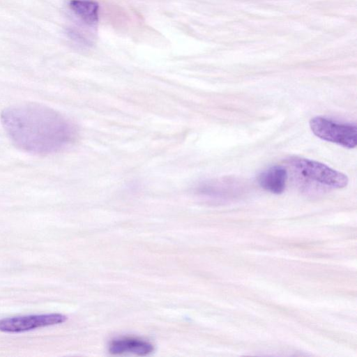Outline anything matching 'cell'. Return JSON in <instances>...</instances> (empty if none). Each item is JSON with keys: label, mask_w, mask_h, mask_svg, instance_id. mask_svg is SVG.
I'll list each match as a JSON object with an SVG mask.
<instances>
[{"label": "cell", "mask_w": 357, "mask_h": 357, "mask_svg": "<svg viewBox=\"0 0 357 357\" xmlns=\"http://www.w3.org/2000/svg\"><path fill=\"white\" fill-rule=\"evenodd\" d=\"M1 123L11 142L19 149L37 155L59 152L77 137L76 126L57 110L38 102L7 107Z\"/></svg>", "instance_id": "6da1fadb"}, {"label": "cell", "mask_w": 357, "mask_h": 357, "mask_svg": "<svg viewBox=\"0 0 357 357\" xmlns=\"http://www.w3.org/2000/svg\"><path fill=\"white\" fill-rule=\"evenodd\" d=\"M154 350L149 342L136 337H123L111 342L109 352L114 355L133 354L137 356H146Z\"/></svg>", "instance_id": "5b68a950"}, {"label": "cell", "mask_w": 357, "mask_h": 357, "mask_svg": "<svg viewBox=\"0 0 357 357\" xmlns=\"http://www.w3.org/2000/svg\"><path fill=\"white\" fill-rule=\"evenodd\" d=\"M310 128L317 137L323 140L348 149L356 146V124L340 123L322 116H315L310 119Z\"/></svg>", "instance_id": "7a4b0ae2"}, {"label": "cell", "mask_w": 357, "mask_h": 357, "mask_svg": "<svg viewBox=\"0 0 357 357\" xmlns=\"http://www.w3.org/2000/svg\"><path fill=\"white\" fill-rule=\"evenodd\" d=\"M287 172L282 166H273L262 172L257 178L259 185L273 194L284 192L287 181Z\"/></svg>", "instance_id": "8992f818"}, {"label": "cell", "mask_w": 357, "mask_h": 357, "mask_svg": "<svg viewBox=\"0 0 357 357\" xmlns=\"http://www.w3.org/2000/svg\"><path fill=\"white\" fill-rule=\"evenodd\" d=\"M66 320V316L59 313L7 317L0 319V331L22 333L38 328L60 324Z\"/></svg>", "instance_id": "277c9868"}, {"label": "cell", "mask_w": 357, "mask_h": 357, "mask_svg": "<svg viewBox=\"0 0 357 357\" xmlns=\"http://www.w3.org/2000/svg\"><path fill=\"white\" fill-rule=\"evenodd\" d=\"M289 161L297 172L312 181L333 188H343L348 184L349 178L346 174L321 162L297 157Z\"/></svg>", "instance_id": "3957f363"}, {"label": "cell", "mask_w": 357, "mask_h": 357, "mask_svg": "<svg viewBox=\"0 0 357 357\" xmlns=\"http://www.w3.org/2000/svg\"><path fill=\"white\" fill-rule=\"evenodd\" d=\"M69 6L83 22L93 26L98 21V4L93 0H70Z\"/></svg>", "instance_id": "52a82bcc"}]
</instances>
